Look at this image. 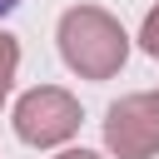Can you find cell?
<instances>
[{"mask_svg":"<svg viewBox=\"0 0 159 159\" xmlns=\"http://www.w3.org/2000/svg\"><path fill=\"white\" fill-rule=\"evenodd\" d=\"M60 55L75 75L84 80H109L124 55H129V35L119 30V20L99 5H75L60 15Z\"/></svg>","mask_w":159,"mask_h":159,"instance_id":"obj_1","label":"cell"},{"mask_svg":"<svg viewBox=\"0 0 159 159\" xmlns=\"http://www.w3.org/2000/svg\"><path fill=\"white\" fill-rule=\"evenodd\" d=\"M15 65H20V45H15V35H0V99L10 94V80H15Z\"/></svg>","mask_w":159,"mask_h":159,"instance_id":"obj_4","label":"cell"},{"mask_svg":"<svg viewBox=\"0 0 159 159\" xmlns=\"http://www.w3.org/2000/svg\"><path fill=\"white\" fill-rule=\"evenodd\" d=\"M55 159H99L94 149H65V154H55Z\"/></svg>","mask_w":159,"mask_h":159,"instance_id":"obj_6","label":"cell"},{"mask_svg":"<svg viewBox=\"0 0 159 159\" xmlns=\"http://www.w3.org/2000/svg\"><path fill=\"white\" fill-rule=\"evenodd\" d=\"M75 129H80V104H75V94H65L55 84H40L15 104V134L25 144L50 149V144L70 139Z\"/></svg>","mask_w":159,"mask_h":159,"instance_id":"obj_2","label":"cell"},{"mask_svg":"<svg viewBox=\"0 0 159 159\" xmlns=\"http://www.w3.org/2000/svg\"><path fill=\"white\" fill-rule=\"evenodd\" d=\"M139 40H144V50H149V55L159 60V5H154V10L144 15V30H139Z\"/></svg>","mask_w":159,"mask_h":159,"instance_id":"obj_5","label":"cell"},{"mask_svg":"<svg viewBox=\"0 0 159 159\" xmlns=\"http://www.w3.org/2000/svg\"><path fill=\"white\" fill-rule=\"evenodd\" d=\"M104 144L119 159L159 154V94H124L104 114Z\"/></svg>","mask_w":159,"mask_h":159,"instance_id":"obj_3","label":"cell"},{"mask_svg":"<svg viewBox=\"0 0 159 159\" xmlns=\"http://www.w3.org/2000/svg\"><path fill=\"white\" fill-rule=\"evenodd\" d=\"M15 5H20V0H0V15H10V10H15Z\"/></svg>","mask_w":159,"mask_h":159,"instance_id":"obj_7","label":"cell"}]
</instances>
